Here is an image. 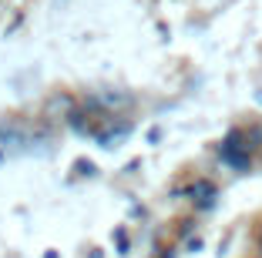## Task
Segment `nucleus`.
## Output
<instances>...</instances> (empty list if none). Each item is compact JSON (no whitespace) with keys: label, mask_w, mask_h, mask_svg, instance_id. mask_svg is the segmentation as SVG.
<instances>
[{"label":"nucleus","mask_w":262,"mask_h":258,"mask_svg":"<svg viewBox=\"0 0 262 258\" xmlns=\"http://www.w3.org/2000/svg\"><path fill=\"white\" fill-rule=\"evenodd\" d=\"M259 245H262V231H259Z\"/></svg>","instance_id":"2"},{"label":"nucleus","mask_w":262,"mask_h":258,"mask_svg":"<svg viewBox=\"0 0 262 258\" xmlns=\"http://www.w3.org/2000/svg\"><path fill=\"white\" fill-rule=\"evenodd\" d=\"M188 195L199 198V205H212V198H215V184L202 178V181H195L192 188H188Z\"/></svg>","instance_id":"1"}]
</instances>
